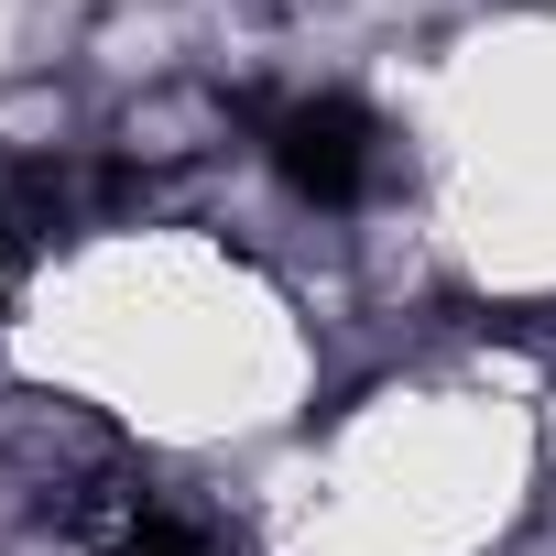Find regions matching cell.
Returning <instances> with one entry per match:
<instances>
[{
    "label": "cell",
    "mask_w": 556,
    "mask_h": 556,
    "mask_svg": "<svg viewBox=\"0 0 556 556\" xmlns=\"http://www.w3.org/2000/svg\"><path fill=\"white\" fill-rule=\"evenodd\" d=\"M273 164H285L295 197L350 207L371 186V164H382V131H371L361 99H295V110H273Z\"/></svg>",
    "instance_id": "1"
},
{
    "label": "cell",
    "mask_w": 556,
    "mask_h": 556,
    "mask_svg": "<svg viewBox=\"0 0 556 556\" xmlns=\"http://www.w3.org/2000/svg\"><path fill=\"white\" fill-rule=\"evenodd\" d=\"M121 556H207V534H197L186 513H164V502H142V513H131V534H121Z\"/></svg>",
    "instance_id": "2"
}]
</instances>
